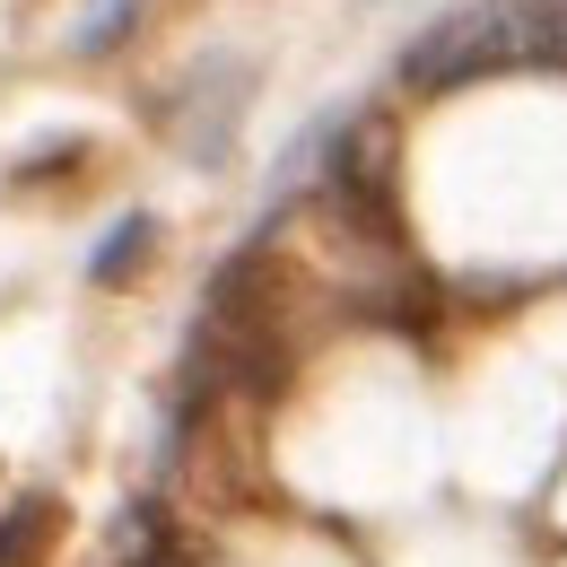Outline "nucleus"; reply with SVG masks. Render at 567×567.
Returning a JSON list of instances; mask_svg holds the SVG:
<instances>
[{
  "mask_svg": "<svg viewBox=\"0 0 567 567\" xmlns=\"http://www.w3.org/2000/svg\"><path fill=\"white\" fill-rule=\"evenodd\" d=\"M148 254H157V218L132 210V218H114V236L87 254V280H96V288H132L148 271Z\"/></svg>",
  "mask_w": 567,
  "mask_h": 567,
  "instance_id": "5",
  "label": "nucleus"
},
{
  "mask_svg": "<svg viewBox=\"0 0 567 567\" xmlns=\"http://www.w3.org/2000/svg\"><path fill=\"white\" fill-rule=\"evenodd\" d=\"M53 542H62V497L27 489L0 506V567H53Z\"/></svg>",
  "mask_w": 567,
  "mask_h": 567,
  "instance_id": "4",
  "label": "nucleus"
},
{
  "mask_svg": "<svg viewBox=\"0 0 567 567\" xmlns=\"http://www.w3.org/2000/svg\"><path fill=\"white\" fill-rule=\"evenodd\" d=\"M132 27H141V0H96L87 27H79V53H123Z\"/></svg>",
  "mask_w": 567,
  "mask_h": 567,
  "instance_id": "6",
  "label": "nucleus"
},
{
  "mask_svg": "<svg viewBox=\"0 0 567 567\" xmlns=\"http://www.w3.org/2000/svg\"><path fill=\"white\" fill-rule=\"evenodd\" d=\"M288 306H297V262H280L271 245H245V254L218 262L202 323H218V332H280Z\"/></svg>",
  "mask_w": 567,
  "mask_h": 567,
  "instance_id": "3",
  "label": "nucleus"
},
{
  "mask_svg": "<svg viewBox=\"0 0 567 567\" xmlns=\"http://www.w3.org/2000/svg\"><path fill=\"white\" fill-rule=\"evenodd\" d=\"M506 71H567V0H472L420 27V44L402 53L411 96H454Z\"/></svg>",
  "mask_w": 567,
  "mask_h": 567,
  "instance_id": "1",
  "label": "nucleus"
},
{
  "mask_svg": "<svg viewBox=\"0 0 567 567\" xmlns=\"http://www.w3.org/2000/svg\"><path fill=\"white\" fill-rule=\"evenodd\" d=\"M114 567H184V550H175V542H141L132 559H114Z\"/></svg>",
  "mask_w": 567,
  "mask_h": 567,
  "instance_id": "8",
  "label": "nucleus"
},
{
  "mask_svg": "<svg viewBox=\"0 0 567 567\" xmlns=\"http://www.w3.org/2000/svg\"><path fill=\"white\" fill-rule=\"evenodd\" d=\"M71 157H87V141H44V148H27V157H18V184H35V175H62Z\"/></svg>",
  "mask_w": 567,
  "mask_h": 567,
  "instance_id": "7",
  "label": "nucleus"
},
{
  "mask_svg": "<svg viewBox=\"0 0 567 567\" xmlns=\"http://www.w3.org/2000/svg\"><path fill=\"white\" fill-rule=\"evenodd\" d=\"M402 141H393V123L384 114H358L350 132L332 141V166H323V202L332 218L350 227L358 245H402Z\"/></svg>",
  "mask_w": 567,
  "mask_h": 567,
  "instance_id": "2",
  "label": "nucleus"
}]
</instances>
